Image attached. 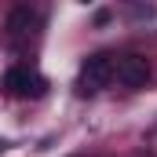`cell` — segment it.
Listing matches in <instances>:
<instances>
[{
	"label": "cell",
	"mask_w": 157,
	"mask_h": 157,
	"mask_svg": "<svg viewBox=\"0 0 157 157\" xmlns=\"http://www.w3.org/2000/svg\"><path fill=\"white\" fill-rule=\"evenodd\" d=\"M113 55H106V51H99V55H91V59H84V66H80L77 73V88L80 91H102L110 80H113Z\"/></svg>",
	"instance_id": "cell-1"
},
{
	"label": "cell",
	"mask_w": 157,
	"mask_h": 157,
	"mask_svg": "<svg viewBox=\"0 0 157 157\" xmlns=\"http://www.w3.org/2000/svg\"><path fill=\"white\" fill-rule=\"evenodd\" d=\"M4 91L11 99H40L44 95V77L29 66H11L4 73Z\"/></svg>",
	"instance_id": "cell-2"
},
{
	"label": "cell",
	"mask_w": 157,
	"mask_h": 157,
	"mask_svg": "<svg viewBox=\"0 0 157 157\" xmlns=\"http://www.w3.org/2000/svg\"><path fill=\"white\" fill-rule=\"evenodd\" d=\"M113 77L124 84V88H143L150 80V62L143 55H124L117 66H113Z\"/></svg>",
	"instance_id": "cell-3"
},
{
	"label": "cell",
	"mask_w": 157,
	"mask_h": 157,
	"mask_svg": "<svg viewBox=\"0 0 157 157\" xmlns=\"http://www.w3.org/2000/svg\"><path fill=\"white\" fill-rule=\"evenodd\" d=\"M33 26H37V15H33L29 4H18V7L7 11V26H4V29H7V40H11V44L22 40V37H29Z\"/></svg>",
	"instance_id": "cell-4"
},
{
	"label": "cell",
	"mask_w": 157,
	"mask_h": 157,
	"mask_svg": "<svg viewBox=\"0 0 157 157\" xmlns=\"http://www.w3.org/2000/svg\"><path fill=\"white\" fill-rule=\"evenodd\" d=\"M0 150H4V143H0Z\"/></svg>",
	"instance_id": "cell-5"
}]
</instances>
